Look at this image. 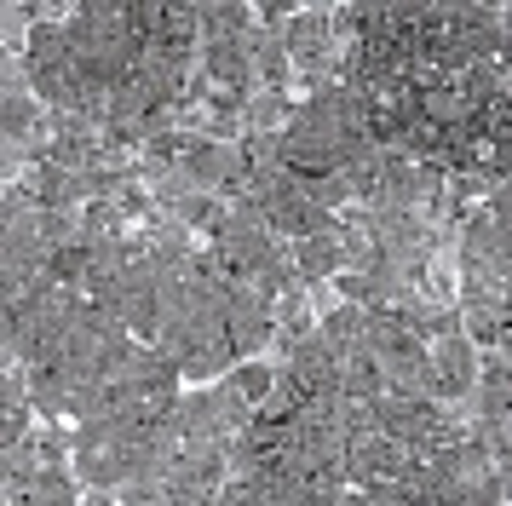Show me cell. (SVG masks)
<instances>
[{"label":"cell","instance_id":"obj_1","mask_svg":"<svg viewBox=\"0 0 512 506\" xmlns=\"http://www.w3.org/2000/svg\"><path fill=\"white\" fill-rule=\"evenodd\" d=\"M426 368H432V403L455 409L461 397H472V380H478V351H472L461 334H449V340L426 345Z\"/></svg>","mask_w":512,"mask_h":506},{"label":"cell","instance_id":"obj_2","mask_svg":"<svg viewBox=\"0 0 512 506\" xmlns=\"http://www.w3.org/2000/svg\"><path fill=\"white\" fill-rule=\"evenodd\" d=\"M282 46H288V58H294V64L328 58V52H334L328 12H288V23H282Z\"/></svg>","mask_w":512,"mask_h":506},{"label":"cell","instance_id":"obj_3","mask_svg":"<svg viewBox=\"0 0 512 506\" xmlns=\"http://www.w3.org/2000/svg\"><path fill=\"white\" fill-rule=\"evenodd\" d=\"M340 242L334 236H300L294 242V271L305 276V288H323V282H334L340 276Z\"/></svg>","mask_w":512,"mask_h":506},{"label":"cell","instance_id":"obj_4","mask_svg":"<svg viewBox=\"0 0 512 506\" xmlns=\"http://www.w3.org/2000/svg\"><path fill=\"white\" fill-rule=\"evenodd\" d=\"M317 334L346 357L351 345H363V334H369V311H363V305H351V299H334L323 317H317Z\"/></svg>","mask_w":512,"mask_h":506},{"label":"cell","instance_id":"obj_5","mask_svg":"<svg viewBox=\"0 0 512 506\" xmlns=\"http://www.w3.org/2000/svg\"><path fill=\"white\" fill-rule=\"evenodd\" d=\"M87 495H81V478H75L70 466H41V478H35V489L24 495V506H81Z\"/></svg>","mask_w":512,"mask_h":506},{"label":"cell","instance_id":"obj_6","mask_svg":"<svg viewBox=\"0 0 512 506\" xmlns=\"http://www.w3.org/2000/svg\"><path fill=\"white\" fill-rule=\"evenodd\" d=\"M231 386L259 409V403L271 397V386H277V363H271V357H248V363H236V368H231Z\"/></svg>","mask_w":512,"mask_h":506},{"label":"cell","instance_id":"obj_7","mask_svg":"<svg viewBox=\"0 0 512 506\" xmlns=\"http://www.w3.org/2000/svg\"><path fill=\"white\" fill-rule=\"evenodd\" d=\"M213 506H259V495L248 478H225V489L213 495Z\"/></svg>","mask_w":512,"mask_h":506}]
</instances>
